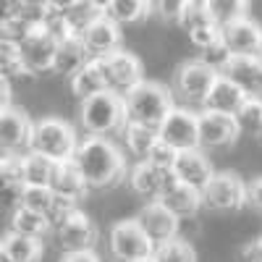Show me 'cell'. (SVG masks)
I'll list each match as a JSON object with an SVG mask.
<instances>
[{
    "instance_id": "obj_38",
    "label": "cell",
    "mask_w": 262,
    "mask_h": 262,
    "mask_svg": "<svg viewBox=\"0 0 262 262\" xmlns=\"http://www.w3.org/2000/svg\"><path fill=\"white\" fill-rule=\"evenodd\" d=\"M207 3H210V11L221 27L247 16V8H249V3H242V0H207Z\"/></svg>"
},
{
    "instance_id": "obj_37",
    "label": "cell",
    "mask_w": 262,
    "mask_h": 262,
    "mask_svg": "<svg viewBox=\"0 0 262 262\" xmlns=\"http://www.w3.org/2000/svg\"><path fill=\"white\" fill-rule=\"evenodd\" d=\"M0 76L8 79L11 84L13 81H21V79H29V74L24 71V63H21L18 48L0 45Z\"/></svg>"
},
{
    "instance_id": "obj_1",
    "label": "cell",
    "mask_w": 262,
    "mask_h": 262,
    "mask_svg": "<svg viewBox=\"0 0 262 262\" xmlns=\"http://www.w3.org/2000/svg\"><path fill=\"white\" fill-rule=\"evenodd\" d=\"M74 165L84 176L90 191L116 189L123 179H128L126 155L113 139L102 137H81L79 149L74 155Z\"/></svg>"
},
{
    "instance_id": "obj_17",
    "label": "cell",
    "mask_w": 262,
    "mask_h": 262,
    "mask_svg": "<svg viewBox=\"0 0 262 262\" xmlns=\"http://www.w3.org/2000/svg\"><path fill=\"white\" fill-rule=\"evenodd\" d=\"M79 39L84 42V48H86L92 60H100V58H107V55L123 50V32L116 21H111L107 16L97 18Z\"/></svg>"
},
{
    "instance_id": "obj_11",
    "label": "cell",
    "mask_w": 262,
    "mask_h": 262,
    "mask_svg": "<svg viewBox=\"0 0 262 262\" xmlns=\"http://www.w3.org/2000/svg\"><path fill=\"white\" fill-rule=\"evenodd\" d=\"M55 244L63 254H74V252H92L97 244V226L84 210H76L69 221L60 223L55 231Z\"/></svg>"
},
{
    "instance_id": "obj_5",
    "label": "cell",
    "mask_w": 262,
    "mask_h": 262,
    "mask_svg": "<svg viewBox=\"0 0 262 262\" xmlns=\"http://www.w3.org/2000/svg\"><path fill=\"white\" fill-rule=\"evenodd\" d=\"M107 252L116 262H142L155 254V244L144 236L134 217H123L107 231Z\"/></svg>"
},
{
    "instance_id": "obj_12",
    "label": "cell",
    "mask_w": 262,
    "mask_h": 262,
    "mask_svg": "<svg viewBox=\"0 0 262 262\" xmlns=\"http://www.w3.org/2000/svg\"><path fill=\"white\" fill-rule=\"evenodd\" d=\"M34 121L24 107H8L0 113V152L3 155H27L32 142Z\"/></svg>"
},
{
    "instance_id": "obj_9",
    "label": "cell",
    "mask_w": 262,
    "mask_h": 262,
    "mask_svg": "<svg viewBox=\"0 0 262 262\" xmlns=\"http://www.w3.org/2000/svg\"><path fill=\"white\" fill-rule=\"evenodd\" d=\"M160 142L170 144L176 152L196 149L200 144V113H194L191 107H173L168 118L158 128Z\"/></svg>"
},
{
    "instance_id": "obj_43",
    "label": "cell",
    "mask_w": 262,
    "mask_h": 262,
    "mask_svg": "<svg viewBox=\"0 0 262 262\" xmlns=\"http://www.w3.org/2000/svg\"><path fill=\"white\" fill-rule=\"evenodd\" d=\"M238 259L242 262H262V236H254L242 244L238 249Z\"/></svg>"
},
{
    "instance_id": "obj_10",
    "label": "cell",
    "mask_w": 262,
    "mask_h": 262,
    "mask_svg": "<svg viewBox=\"0 0 262 262\" xmlns=\"http://www.w3.org/2000/svg\"><path fill=\"white\" fill-rule=\"evenodd\" d=\"M55 53H58V39L53 34H48L42 27L32 29L29 37L18 48L21 63H24V71L29 74V79H37L42 74H53Z\"/></svg>"
},
{
    "instance_id": "obj_18",
    "label": "cell",
    "mask_w": 262,
    "mask_h": 262,
    "mask_svg": "<svg viewBox=\"0 0 262 262\" xmlns=\"http://www.w3.org/2000/svg\"><path fill=\"white\" fill-rule=\"evenodd\" d=\"M173 176H176V181L184 184V186L205 191V186L215 176V170H212V163L207 158V152H202L200 147H196V149L179 152L176 165H173Z\"/></svg>"
},
{
    "instance_id": "obj_28",
    "label": "cell",
    "mask_w": 262,
    "mask_h": 262,
    "mask_svg": "<svg viewBox=\"0 0 262 262\" xmlns=\"http://www.w3.org/2000/svg\"><path fill=\"white\" fill-rule=\"evenodd\" d=\"M102 8L105 16L116 21L121 29L131 24H142L147 16H152V6L144 0H107V3H102Z\"/></svg>"
},
{
    "instance_id": "obj_25",
    "label": "cell",
    "mask_w": 262,
    "mask_h": 262,
    "mask_svg": "<svg viewBox=\"0 0 262 262\" xmlns=\"http://www.w3.org/2000/svg\"><path fill=\"white\" fill-rule=\"evenodd\" d=\"M179 221H191V217L205 207L202 202V191H196L191 186H184V184H173L160 200Z\"/></svg>"
},
{
    "instance_id": "obj_44",
    "label": "cell",
    "mask_w": 262,
    "mask_h": 262,
    "mask_svg": "<svg viewBox=\"0 0 262 262\" xmlns=\"http://www.w3.org/2000/svg\"><path fill=\"white\" fill-rule=\"evenodd\" d=\"M247 205L262 215V176L247 184Z\"/></svg>"
},
{
    "instance_id": "obj_40",
    "label": "cell",
    "mask_w": 262,
    "mask_h": 262,
    "mask_svg": "<svg viewBox=\"0 0 262 262\" xmlns=\"http://www.w3.org/2000/svg\"><path fill=\"white\" fill-rule=\"evenodd\" d=\"M176 158H179V152L173 149L170 144L158 142L155 147H152V152L147 155V163L155 165V168H160V170H173V165H176Z\"/></svg>"
},
{
    "instance_id": "obj_22",
    "label": "cell",
    "mask_w": 262,
    "mask_h": 262,
    "mask_svg": "<svg viewBox=\"0 0 262 262\" xmlns=\"http://www.w3.org/2000/svg\"><path fill=\"white\" fill-rule=\"evenodd\" d=\"M90 60H92V58H90V53H86L84 42H81L79 37H66L63 42H58L53 74H55V76H63V79H74Z\"/></svg>"
},
{
    "instance_id": "obj_32",
    "label": "cell",
    "mask_w": 262,
    "mask_h": 262,
    "mask_svg": "<svg viewBox=\"0 0 262 262\" xmlns=\"http://www.w3.org/2000/svg\"><path fill=\"white\" fill-rule=\"evenodd\" d=\"M217 21L210 11V3H205V0H186L184 3V11H181V18H179V27L191 34L196 29H205V27H215ZM221 27V24H217Z\"/></svg>"
},
{
    "instance_id": "obj_42",
    "label": "cell",
    "mask_w": 262,
    "mask_h": 262,
    "mask_svg": "<svg viewBox=\"0 0 262 262\" xmlns=\"http://www.w3.org/2000/svg\"><path fill=\"white\" fill-rule=\"evenodd\" d=\"M184 3L186 0H155V3H149V6H152V16H158L163 21H176L179 24Z\"/></svg>"
},
{
    "instance_id": "obj_26",
    "label": "cell",
    "mask_w": 262,
    "mask_h": 262,
    "mask_svg": "<svg viewBox=\"0 0 262 262\" xmlns=\"http://www.w3.org/2000/svg\"><path fill=\"white\" fill-rule=\"evenodd\" d=\"M0 244H3V254L11 262H42V257H45V244L39 238H29L13 231H6Z\"/></svg>"
},
{
    "instance_id": "obj_39",
    "label": "cell",
    "mask_w": 262,
    "mask_h": 262,
    "mask_svg": "<svg viewBox=\"0 0 262 262\" xmlns=\"http://www.w3.org/2000/svg\"><path fill=\"white\" fill-rule=\"evenodd\" d=\"M231 50L226 48V42H217V45H212V48H207V50H202L200 53V60L205 63V66H210V69L221 76L223 71H226V66L231 63Z\"/></svg>"
},
{
    "instance_id": "obj_24",
    "label": "cell",
    "mask_w": 262,
    "mask_h": 262,
    "mask_svg": "<svg viewBox=\"0 0 262 262\" xmlns=\"http://www.w3.org/2000/svg\"><path fill=\"white\" fill-rule=\"evenodd\" d=\"M60 11L74 37H81L97 18L105 16L102 3H95V0H69V3H60Z\"/></svg>"
},
{
    "instance_id": "obj_2",
    "label": "cell",
    "mask_w": 262,
    "mask_h": 262,
    "mask_svg": "<svg viewBox=\"0 0 262 262\" xmlns=\"http://www.w3.org/2000/svg\"><path fill=\"white\" fill-rule=\"evenodd\" d=\"M79 142H81V137L66 118L42 116L32 126L29 152H37V155L48 158L53 163H71L79 149Z\"/></svg>"
},
{
    "instance_id": "obj_20",
    "label": "cell",
    "mask_w": 262,
    "mask_h": 262,
    "mask_svg": "<svg viewBox=\"0 0 262 262\" xmlns=\"http://www.w3.org/2000/svg\"><path fill=\"white\" fill-rule=\"evenodd\" d=\"M249 97L238 90L233 81H228L226 76H217V81L212 84V90L202 105V111L207 113H217V116H228L233 118L238 111H242V105L247 102Z\"/></svg>"
},
{
    "instance_id": "obj_41",
    "label": "cell",
    "mask_w": 262,
    "mask_h": 262,
    "mask_svg": "<svg viewBox=\"0 0 262 262\" xmlns=\"http://www.w3.org/2000/svg\"><path fill=\"white\" fill-rule=\"evenodd\" d=\"M189 39H191V45L196 48V50H207V48H212V45H217V42H223V27H205V29H196V32H191L189 34Z\"/></svg>"
},
{
    "instance_id": "obj_34",
    "label": "cell",
    "mask_w": 262,
    "mask_h": 262,
    "mask_svg": "<svg viewBox=\"0 0 262 262\" xmlns=\"http://www.w3.org/2000/svg\"><path fill=\"white\" fill-rule=\"evenodd\" d=\"M13 8H16V0H13ZM32 27L27 24L24 18H18L16 13H3L0 16V45H8V48H21V42L29 37Z\"/></svg>"
},
{
    "instance_id": "obj_29",
    "label": "cell",
    "mask_w": 262,
    "mask_h": 262,
    "mask_svg": "<svg viewBox=\"0 0 262 262\" xmlns=\"http://www.w3.org/2000/svg\"><path fill=\"white\" fill-rule=\"evenodd\" d=\"M8 231L13 233H21V236H29V238H45L53 228L48 223L45 215H37L32 210H24V207H13L11 210V217H8Z\"/></svg>"
},
{
    "instance_id": "obj_4",
    "label": "cell",
    "mask_w": 262,
    "mask_h": 262,
    "mask_svg": "<svg viewBox=\"0 0 262 262\" xmlns=\"http://www.w3.org/2000/svg\"><path fill=\"white\" fill-rule=\"evenodd\" d=\"M79 123L86 137H102L111 139L126 128V105L123 97L113 92H102L90 100L79 102Z\"/></svg>"
},
{
    "instance_id": "obj_8",
    "label": "cell",
    "mask_w": 262,
    "mask_h": 262,
    "mask_svg": "<svg viewBox=\"0 0 262 262\" xmlns=\"http://www.w3.org/2000/svg\"><path fill=\"white\" fill-rule=\"evenodd\" d=\"M202 202L212 212H236L247 205V184L231 170H221L202 191Z\"/></svg>"
},
{
    "instance_id": "obj_23",
    "label": "cell",
    "mask_w": 262,
    "mask_h": 262,
    "mask_svg": "<svg viewBox=\"0 0 262 262\" xmlns=\"http://www.w3.org/2000/svg\"><path fill=\"white\" fill-rule=\"evenodd\" d=\"M24 163L21 155H0V202L18 205V196L24 191Z\"/></svg>"
},
{
    "instance_id": "obj_15",
    "label": "cell",
    "mask_w": 262,
    "mask_h": 262,
    "mask_svg": "<svg viewBox=\"0 0 262 262\" xmlns=\"http://www.w3.org/2000/svg\"><path fill=\"white\" fill-rule=\"evenodd\" d=\"M173 184H179L176 176H173V170H160L155 165H149L147 160L137 163L134 168L128 170V186H131V191H134L137 196H142V200H147V202H160L163 194Z\"/></svg>"
},
{
    "instance_id": "obj_6",
    "label": "cell",
    "mask_w": 262,
    "mask_h": 262,
    "mask_svg": "<svg viewBox=\"0 0 262 262\" xmlns=\"http://www.w3.org/2000/svg\"><path fill=\"white\" fill-rule=\"evenodd\" d=\"M97 63L102 69L107 92H113L118 97H126L144 81V66H142L139 55L131 50H118L107 58H100Z\"/></svg>"
},
{
    "instance_id": "obj_33",
    "label": "cell",
    "mask_w": 262,
    "mask_h": 262,
    "mask_svg": "<svg viewBox=\"0 0 262 262\" xmlns=\"http://www.w3.org/2000/svg\"><path fill=\"white\" fill-rule=\"evenodd\" d=\"M233 121L242 137H262V97H249Z\"/></svg>"
},
{
    "instance_id": "obj_13",
    "label": "cell",
    "mask_w": 262,
    "mask_h": 262,
    "mask_svg": "<svg viewBox=\"0 0 262 262\" xmlns=\"http://www.w3.org/2000/svg\"><path fill=\"white\" fill-rule=\"evenodd\" d=\"M134 221L139 223V228L144 231V236L155 247L170 242V238H176L179 231H181V221L163 202H144L142 210L134 215Z\"/></svg>"
},
{
    "instance_id": "obj_14",
    "label": "cell",
    "mask_w": 262,
    "mask_h": 262,
    "mask_svg": "<svg viewBox=\"0 0 262 262\" xmlns=\"http://www.w3.org/2000/svg\"><path fill=\"white\" fill-rule=\"evenodd\" d=\"M223 42L233 58H262V27L249 16L226 24Z\"/></svg>"
},
{
    "instance_id": "obj_48",
    "label": "cell",
    "mask_w": 262,
    "mask_h": 262,
    "mask_svg": "<svg viewBox=\"0 0 262 262\" xmlns=\"http://www.w3.org/2000/svg\"><path fill=\"white\" fill-rule=\"evenodd\" d=\"M0 257H3V244H0Z\"/></svg>"
},
{
    "instance_id": "obj_30",
    "label": "cell",
    "mask_w": 262,
    "mask_h": 262,
    "mask_svg": "<svg viewBox=\"0 0 262 262\" xmlns=\"http://www.w3.org/2000/svg\"><path fill=\"white\" fill-rule=\"evenodd\" d=\"M121 137H123L126 149H128L134 158H139V163L147 160V155L152 152V147L160 142L158 128H147V126H139V123H126V128L121 131Z\"/></svg>"
},
{
    "instance_id": "obj_19",
    "label": "cell",
    "mask_w": 262,
    "mask_h": 262,
    "mask_svg": "<svg viewBox=\"0 0 262 262\" xmlns=\"http://www.w3.org/2000/svg\"><path fill=\"white\" fill-rule=\"evenodd\" d=\"M221 76L233 81L247 97H262V58H231Z\"/></svg>"
},
{
    "instance_id": "obj_31",
    "label": "cell",
    "mask_w": 262,
    "mask_h": 262,
    "mask_svg": "<svg viewBox=\"0 0 262 262\" xmlns=\"http://www.w3.org/2000/svg\"><path fill=\"white\" fill-rule=\"evenodd\" d=\"M21 163H24V184L27 186H48L50 189V181L55 176L58 163L37 155V152H27V155H21Z\"/></svg>"
},
{
    "instance_id": "obj_21",
    "label": "cell",
    "mask_w": 262,
    "mask_h": 262,
    "mask_svg": "<svg viewBox=\"0 0 262 262\" xmlns=\"http://www.w3.org/2000/svg\"><path fill=\"white\" fill-rule=\"evenodd\" d=\"M50 191L55 196H60V200L74 202V205H79L81 200L90 196V186H86V181L79 173V168L74 165V160L71 163H58L55 176L50 181Z\"/></svg>"
},
{
    "instance_id": "obj_36",
    "label": "cell",
    "mask_w": 262,
    "mask_h": 262,
    "mask_svg": "<svg viewBox=\"0 0 262 262\" xmlns=\"http://www.w3.org/2000/svg\"><path fill=\"white\" fill-rule=\"evenodd\" d=\"M53 202H55V194L48 186H24V191H21L16 207H24V210H32L37 215H45L48 217Z\"/></svg>"
},
{
    "instance_id": "obj_3",
    "label": "cell",
    "mask_w": 262,
    "mask_h": 262,
    "mask_svg": "<svg viewBox=\"0 0 262 262\" xmlns=\"http://www.w3.org/2000/svg\"><path fill=\"white\" fill-rule=\"evenodd\" d=\"M126 105V121L139 123L147 128H160V123L168 118L173 111V92L160 81H142L134 92H128L123 97Z\"/></svg>"
},
{
    "instance_id": "obj_27",
    "label": "cell",
    "mask_w": 262,
    "mask_h": 262,
    "mask_svg": "<svg viewBox=\"0 0 262 262\" xmlns=\"http://www.w3.org/2000/svg\"><path fill=\"white\" fill-rule=\"evenodd\" d=\"M69 90H71V95H74L79 102L90 100V97H95V95L107 92V84H105V76H102L100 63H97V60L86 63L74 79H69Z\"/></svg>"
},
{
    "instance_id": "obj_45",
    "label": "cell",
    "mask_w": 262,
    "mask_h": 262,
    "mask_svg": "<svg viewBox=\"0 0 262 262\" xmlns=\"http://www.w3.org/2000/svg\"><path fill=\"white\" fill-rule=\"evenodd\" d=\"M11 100H13V84L0 76V113H6L8 107H13Z\"/></svg>"
},
{
    "instance_id": "obj_16",
    "label": "cell",
    "mask_w": 262,
    "mask_h": 262,
    "mask_svg": "<svg viewBox=\"0 0 262 262\" xmlns=\"http://www.w3.org/2000/svg\"><path fill=\"white\" fill-rule=\"evenodd\" d=\"M238 128L236 121L228 116H217V113H207L200 111V147L202 152L207 149H228L238 142Z\"/></svg>"
},
{
    "instance_id": "obj_46",
    "label": "cell",
    "mask_w": 262,
    "mask_h": 262,
    "mask_svg": "<svg viewBox=\"0 0 262 262\" xmlns=\"http://www.w3.org/2000/svg\"><path fill=\"white\" fill-rule=\"evenodd\" d=\"M58 262H102L100 254L92 249V252H74V254H60Z\"/></svg>"
},
{
    "instance_id": "obj_47",
    "label": "cell",
    "mask_w": 262,
    "mask_h": 262,
    "mask_svg": "<svg viewBox=\"0 0 262 262\" xmlns=\"http://www.w3.org/2000/svg\"><path fill=\"white\" fill-rule=\"evenodd\" d=\"M142 262H155V259H152V257H149V259H142Z\"/></svg>"
},
{
    "instance_id": "obj_7",
    "label": "cell",
    "mask_w": 262,
    "mask_h": 262,
    "mask_svg": "<svg viewBox=\"0 0 262 262\" xmlns=\"http://www.w3.org/2000/svg\"><path fill=\"white\" fill-rule=\"evenodd\" d=\"M215 81H217V74L210 69V66H205L200 58L184 60L176 69V76H173V86H176L179 97L186 105H194V107L205 105Z\"/></svg>"
},
{
    "instance_id": "obj_35",
    "label": "cell",
    "mask_w": 262,
    "mask_h": 262,
    "mask_svg": "<svg viewBox=\"0 0 262 262\" xmlns=\"http://www.w3.org/2000/svg\"><path fill=\"white\" fill-rule=\"evenodd\" d=\"M152 259L155 262H196V249L184 236H176V238H170V242L155 247Z\"/></svg>"
}]
</instances>
